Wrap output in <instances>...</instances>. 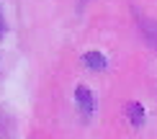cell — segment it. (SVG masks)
Wrapping results in <instances>:
<instances>
[{
	"mask_svg": "<svg viewBox=\"0 0 157 139\" xmlns=\"http://www.w3.org/2000/svg\"><path fill=\"white\" fill-rule=\"evenodd\" d=\"M129 116H132V124L139 126V124L144 121V108H142L139 103H132V106H129Z\"/></svg>",
	"mask_w": 157,
	"mask_h": 139,
	"instance_id": "cell-4",
	"label": "cell"
},
{
	"mask_svg": "<svg viewBox=\"0 0 157 139\" xmlns=\"http://www.w3.org/2000/svg\"><path fill=\"white\" fill-rule=\"evenodd\" d=\"M75 98H77V103H80V108H82V114H85V116H90V114L95 111L93 93H90L88 88H77V90H75Z\"/></svg>",
	"mask_w": 157,
	"mask_h": 139,
	"instance_id": "cell-1",
	"label": "cell"
},
{
	"mask_svg": "<svg viewBox=\"0 0 157 139\" xmlns=\"http://www.w3.org/2000/svg\"><path fill=\"white\" fill-rule=\"evenodd\" d=\"M82 62L88 64L90 70H106V64H108V62H106V57H103L101 52H88V54L82 57Z\"/></svg>",
	"mask_w": 157,
	"mask_h": 139,
	"instance_id": "cell-2",
	"label": "cell"
},
{
	"mask_svg": "<svg viewBox=\"0 0 157 139\" xmlns=\"http://www.w3.org/2000/svg\"><path fill=\"white\" fill-rule=\"evenodd\" d=\"M139 23H142V31H144L147 41L157 49V23L155 21H147V18H139Z\"/></svg>",
	"mask_w": 157,
	"mask_h": 139,
	"instance_id": "cell-3",
	"label": "cell"
},
{
	"mask_svg": "<svg viewBox=\"0 0 157 139\" xmlns=\"http://www.w3.org/2000/svg\"><path fill=\"white\" fill-rule=\"evenodd\" d=\"M5 34V18H3V13H0V36Z\"/></svg>",
	"mask_w": 157,
	"mask_h": 139,
	"instance_id": "cell-5",
	"label": "cell"
}]
</instances>
